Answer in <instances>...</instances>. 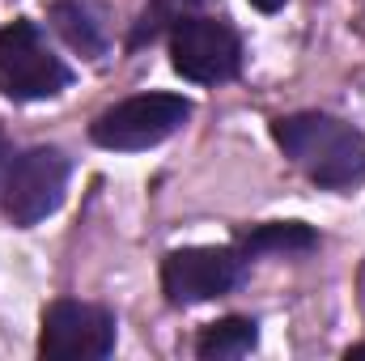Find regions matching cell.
<instances>
[{
    "label": "cell",
    "mask_w": 365,
    "mask_h": 361,
    "mask_svg": "<svg viewBox=\"0 0 365 361\" xmlns=\"http://www.w3.org/2000/svg\"><path fill=\"white\" fill-rule=\"evenodd\" d=\"M276 149L323 191H353L365 183V132L327 111H289L272 119Z\"/></svg>",
    "instance_id": "obj_1"
},
{
    "label": "cell",
    "mask_w": 365,
    "mask_h": 361,
    "mask_svg": "<svg viewBox=\"0 0 365 361\" xmlns=\"http://www.w3.org/2000/svg\"><path fill=\"white\" fill-rule=\"evenodd\" d=\"M191 115H195V102L182 93H132V98L106 106L102 115H93L90 141L110 153H140V149H153V145L170 141L175 132H182Z\"/></svg>",
    "instance_id": "obj_2"
},
{
    "label": "cell",
    "mask_w": 365,
    "mask_h": 361,
    "mask_svg": "<svg viewBox=\"0 0 365 361\" xmlns=\"http://www.w3.org/2000/svg\"><path fill=\"white\" fill-rule=\"evenodd\" d=\"M68 86L73 68L64 64V56H56L38 21L17 17L0 30V93L9 102H47Z\"/></svg>",
    "instance_id": "obj_3"
},
{
    "label": "cell",
    "mask_w": 365,
    "mask_h": 361,
    "mask_svg": "<svg viewBox=\"0 0 365 361\" xmlns=\"http://www.w3.org/2000/svg\"><path fill=\"white\" fill-rule=\"evenodd\" d=\"M73 179V158L60 145H30L21 149L4 179H0V208L17 230H30L38 221H47L51 213H60L64 195Z\"/></svg>",
    "instance_id": "obj_4"
},
{
    "label": "cell",
    "mask_w": 365,
    "mask_h": 361,
    "mask_svg": "<svg viewBox=\"0 0 365 361\" xmlns=\"http://www.w3.org/2000/svg\"><path fill=\"white\" fill-rule=\"evenodd\" d=\"M170 68L191 86H225L242 73V39L225 17H204L191 13L170 26Z\"/></svg>",
    "instance_id": "obj_5"
},
{
    "label": "cell",
    "mask_w": 365,
    "mask_h": 361,
    "mask_svg": "<svg viewBox=\"0 0 365 361\" xmlns=\"http://www.w3.org/2000/svg\"><path fill=\"white\" fill-rule=\"evenodd\" d=\"M119 340V319L102 302L81 298H56L43 310V332H38V357L47 361H102L115 353Z\"/></svg>",
    "instance_id": "obj_6"
},
{
    "label": "cell",
    "mask_w": 365,
    "mask_h": 361,
    "mask_svg": "<svg viewBox=\"0 0 365 361\" xmlns=\"http://www.w3.org/2000/svg\"><path fill=\"white\" fill-rule=\"evenodd\" d=\"M247 255L238 243L225 247H175L162 255V293L170 306H200L234 293L247 276Z\"/></svg>",
    "instance_id": "obj_7"
},
{
    "label": "cell",
    "mask_w": 365,
    "mask_h": 361,
    "mask_svg": "<svg viewBox=\"0 0 365 361\" xmlns=\"http://www.w3.org/2000/svg\"><path fill=\"white\" fill-rule=\"evenodd\" d=\"M47 21L81 60H102L110 51V30H106L93 0H51Z\"/></svg>",
    "instance_id": "obj_8"
},
{
    "label": "cell",
    "mask_w": 365,
    "mask_h": 361,
    "mask_svg": "<svg viewBox=\"0 0 365 361\" xmlns=\"http://www.w3.org/2000/svg\"><path fill=\"white\" fill-rule=\"evenodd\" d=\"M319 247V234L306 221H259L238 238V251L247 260L255 255H306Z\"/></svg>",
    "instance_id": "obj_9"
},
{
    "label": "cell",
    "mask_w": 365,
    "mask_h": 361,
    "mask_svg": "<svg viewBox=\"0 0 365 361\" xmlns=\"http://www.w3.org/2000/svg\"><path fill=\"white\" fill-rule=\"evenodd\" d=\"M259 345V323L247 315H225L208 327H200L195 336V357L204 361H230V357H247Z\"/></svg>",
    "instance_id": "obj_10"
},
{
    "label": "cell",
    "mask_w": 365,
    "mask_h": 361,
    "mask_svg": "<svg viewBox=\"0 0 365 361\" xmlns=\"http://www.w3.org/2000/svg\"><path fill=\"white\" fill-rule=\"evenodd\" d=\"M204 4H208V0H149V4L140 9L136 26H132V34H128V51H136V47H145V43L170 34L175 21L191 17V13H200Z\"/></svg>",
    "instance_id": "obj_11"
},
{
    "label": "cell",
    "mask_w": 365,
    "mask_h": 361,
    "mask_svg": "<svg viewBox=\"0 0 365 361\" xmlns=\"http://www.w3.org/2000/svg\"><path fill=\"white\" fill-rule=\"evenodd\" d=\"M9 162H13V145H9V136H4V128H0V179H4Z\"/></svg>",
    "instance_id": "obj_12"
},
{
    "label": "cell",
    "mask_w": 365,
    "mask_h": 361,
    "mask_svg": "<svg viewBox=\"0 0 365 361\" xmlns=\"http://www.w3.org/2000/svg\"><path fill=\"white\" fill-rule=\"evenodd\" d=\"M251 4H255L259 13H276V9H284L289 0H251Z\"/></svg>",
    "instance_id": "obj_13"
},
{
    "label": "cell",
    "mask_w": 365,
    "mask_h": 361,
    "mask_svg": "<svg viewBox=\"0 0 365 361\" xmlns=\"http://www.w3.org/2000/svg\"><path fill=\"white\" fill-rule=\"evenodd\" d=\"M344 357L353 361V357H365V345H349V349H344Z\"/></svg>",
    "instance_id": "obj_14"
}]
</instances>
